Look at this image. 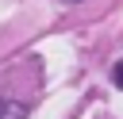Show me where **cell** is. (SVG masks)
I'll list each match as a JSON object with an SVG mask.
<instances>
[{"instance_id":"3957f363","label":"cell","mask_w":123,"mask_h":119,"mask_svg":"<svg viewBox=\"0 0 123 119\" xmlns=\"http://www.w3.org/2000/svg\"><path fill=\"white\" fill-rule=\"evenodd\" d=\"M62 4H81V0H62Z\"/></svg>"},{"instance_id":"7a4b0ae2","label":"cell","mask_w":123,"mask_h":119,"mask_svg":"<svg viewBox=\"0 0 123 119\" xmlns=\"http://www.w3.org/2000/svg\"><path fill=\"white\" fill-rule=\"evenodd\" d=\"M111 81H115V88H123V58L115 61V69H111Z\"/></svg>"},{"instance_id":"6da1fadb","label":"cell","mask_w":123,"mask_h":119,"mask_svg":"<svg viewBox=\"0 0 123 119\" xmlns=\"http://www.w3.org/2000/svg\"><path fill=\"white\" fill-rule=\"evenodd\" d=\"M0 119H27V104L0 96Z\"/></svg>"}]
</instances>
